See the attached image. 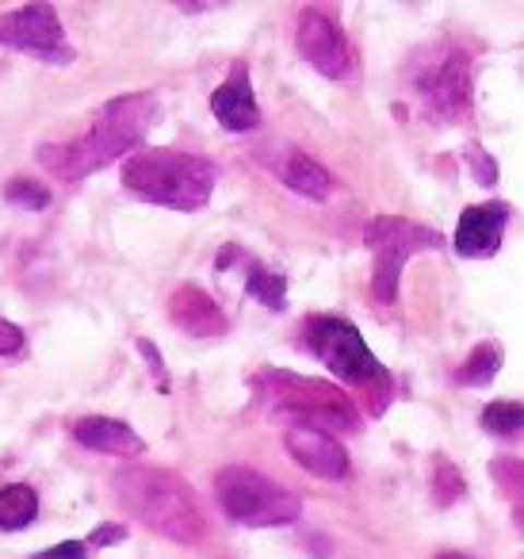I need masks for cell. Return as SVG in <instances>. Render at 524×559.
<instances>
[{
    "instance_id": "cell-25",
    "label": "cell",
    "mask_w": 524,
    "mask_h": 559,
    "mask_svg": "<svg viewBox=\"0 0 524 559\" xmlns=\"http://www.w3.org/2000/svg\"><path fill=\"white\" fill-rule=\"evenodd\" d=\"M123 528H119V525H104V528H96V533L93 536H88V540H85V548H93V544H119V540H123Z\"/></svg>"
},
{
    "instance_id": "cell-5",
    "label": "cell",
    "mask_w": 524,
    "mask_h": 559,
    "mask_svg": "<svg viewBox=\"0 0 524 559\" xmlns=\"http://www.w3.org/2000/svg\"><path fill=\"white\" fill-rule=\"evenodd\" d=\"M257 391L264 395V403H272L276 411H287L295 418L307 421V429H356V406L345 391H337L333 383L322 380H302V376L287 372H264L257 376Z\"/></svg>"
},
{
    "instance_id": "cell-1",
    "label": "cell",
    "mask_w": 524,
    "mask_h": 559,
    "mask_svg": "<svg viewBox=\"0 0 524 559\" xmlns=\"http://www.w3.org/2000/svg\"><path fill=\"white\" fill-rule=\"evenodd\" d=\"M157 116V100L150 93H127L100 108L81 139L73 142H50L39 146V165L62 180H85L111 165L116 157L131 154L142 139H146L150 123Z\"/></svg>"
},
{
    "instance_id": "cell-19",
    "label": "cell",
    "mask_w": 524,
    "mask_h": 559,
    "mask_svg": "<svg viewBox=\"0 0 524 559\" xmlns=\"http://www.w3.org/2000/svg\"><path fill=\"white\" fill-rule=\"evenodd\" d=\"M498 368H501L498 349H493V345H478V349L467 357V365L460 368V376H455V380H460L463 388H486V383L498 376Z\"/></svg>"
},
{
    "instance_id": "cell-15",
    "label": "cell",
    "mask_w": 524,
    "mask_h": 559,
    "mask_svg": "<svg viewBox=\"0 0 524 559\" xmlns=\"http://www.w3.org/2000/svg\"><path fill=\"white\" fill-rule=\"evenodd\" d=\"M73 437H78L85 449L108 452V456H142V452H146V441H142L127 421L104 418V414L73 421Z\"/></svg>"
},
{
    "instance_id": "cell-18",
    "label": "cell",
    "mask_w": 524,
    "mask_h": 559,
    "mask_svg": "<svg viewBox=\"0 0 524 559\" xmlns=\"http://www.w3.org/2000/svg\"><path fill=\"white\" fill-rule=\"evenodd\" d=\"M246 292L253 299H261L264 307L279 311V307H284V296H287V276L284 272H272V269H264V264L249 261L246 264Z\"/></svg>"
},
{
    "instance_id": "cell-14",
    "label": "cell",
    "mask_w": 524,
    "mask_h": 559,
    "mask_svg": "<svg viewBox=\"0 0 524 559\" xmlns=\"http://www.w3.org/2000/svg\"><path fill=\"white\" fill-rule=\"evenodd\" d=\"M169 319L184 330L188 337H218L226 334V314L218 311V304L200 288H177L169 299Z\"/></svg>"
},
{
    "instance_id": "cell-4",
    "label": "cell",
    "mask_w": 524,
    "mask_h": 559,
    "mask_svg": "<svg viewBox=\"0 0 524 559\" xmlns=\"http://www.w3.org/2000/svg\"><path fill=\"white\" fill-rule=\"evenodd\" d=\"M215 498L226 518L249 528L291 525L302 513V502L295 490H287L284 483L269 479V475L253 472V467H241V464H230L215 475Z\"/></svg>"
},
{
    "instance_id": "cell-13",
    "label": "cell",
    "mask_w": 524,
    "mask_h": 559,
    "mask_svg": "<svg viewBox=\"0 0 524 559\" xmlns=\"http://www.w3.org/2000/svg\"><path fill=\"white\" fill-rule=\"evenodd\" d=\"M211 111H215V119L226 127V131H253V127H261V108H257L253 81H249L246 62L234 66L230 78L215 88Z\"/></svg>"
},
{
    "instance_id": "cell-24",
    "label": "cell",
    "mask_w": 524,
    "mask_h": 559,
    "mask_svg": "<svg viewBox=\"0 0 524 559\" xmlns=\"http://www.w3.org/2000/svg\"><path fill=\"white\" fill-rule=\"evenodd\" d=\"M35 559H88V548H85V540H66L50 551H39Z\"/></svg>"
},
{
    "instance_id": "cell-16",
    "label": "cell",
    "mask_w": 524,
    "mask_h": 559,
    "mask_svg": "<svg viewBox=\"0 0 524 559\" xmlns=\"http://www.w3.org/2000/svg\"><path fill=\"white\" fill-rule=\"evenodd\" d=\"M272 169L279 173V180H284L291 192L307 195V200H330L333 177L314 162V157L302 154V150H295V146L279 150V157H272Z\"/></svg>"
},
{
    "instance_id": "cell-7",
    "label": "cell",
    "mask_w": 524,
    "mask_h": 559,
    "mask_svg": "<svg viewBox=\"0 0 524 559\" xmlns=\"http://www.w3.org/2000/svg\"><path fill=\"white\" fill-rule=\"evenodd\" d=\"M307 345L333 376L348 383H379L383 380V365L376 360V353L368 349V342L360 337V330L345 319H310L307 322Z\"/></svg>"
},
{
    "instance_id": "cell-2",
    "label": "cell",
    "mask_w": 524,
    "mask_h": 559,
    "mask_svg": "<svg viewBox=\"0 0 524 559\" xmlns=\"http://www.w3.org/2000/svg\"><path fill=\"white\" fill-rule=\"evenodd\" d=\"M116 498L134 521L157 536H169L177 544H200L207 536V518L195 506L192 490L180 475L162 467L131 464L116 472Z\"/></svg>"
},
{
    "instance_id": "cell-22",
    "label": "cell",
    "mask_w": 524,
    "mask_h": 559,
    "mask_svg": "<svg viewBox=\"0 0 524 559\" xmlns=\"http://www.w3.org/2000/svg\"><path fill=\"white\" fill-rule=\"evenodd\" d=\"M467 165H471V173L478 177V185H493V180H498V165L486 157L483 146H467Z\"/></svg>"
},
{
    "instance_id": "cell-3",
    "label": "cell",
    "mask_w": 524,
    "mask_h": 559,
    "mask_svg": "<svg viewBox=\"0 0 524 559\" xmlns=\"http://www.w3.org/2000/svg\"><path fill=\"white\" fill-rule=\"evenodd\" d=\"M123 185L139 200L172 211L207 207L218 185V169L200 154L184 150H139L123 162Z\"/></svg>"
},
{
    "instance_id": "cell-21",
    "label": "cell",
    "mask_w": 524,
    "mask_h": 559,
    "mask_svg": "<svg viewBox=\"0 0 524 559\" xmlns=\"http://www.w3.org/2000/svg\"><path fill=\"white\" fill-rule=\"evenodd\" d=\"M4 200L16 203V207H27V211L50 207L47 185H35V180H9V185H4Z\"/></svg>"
},
{
    "instance_id": "cell-6",
    "label": "cell",
    "mask_w": 524,
    "mask_h": 559,
    "mask_svg": "<svg viewBox=\"0 0 524 559\" xmlns=\"http://www.w3.org/2000/svg\"><path fill=\"white\" fill-rule=\"evenodd\" d=\"M364 241H368L371 257H376V280H371V292H376L379 304H394L398 296V276L402 264L414 253H429V249H440L444 238L429 226L406 223V218L394 215H376L364 230Z\"/></svg>"
},
{
    "instance_id": "cell-23",
    "label": "cell",
    "mask_w": 524,
    "mask_h": 559,
    "mask_svg": "<svg viewBox=\"0 0 524 559\" xmlns=\"http://www.w3.org/2000/svg\"><path fill=\"white\" fill-rule=\"evenodd\" d=\"M24 349V330L0 319V357H16Z\"/></svg>"
},
{
    "instance_id": "cell-17",
    "label": "cell",
    "mask_w": 524,
    "mask_h": 559,
    "mask_svg": "<svg viewBox=\"0 0 524 559\" xmlns=\"http://www.w3.org/2000/svg\"><path fill=\"white\" fill-rule=\"evenodd\" d=\"M39 513V495H35L27 483H9L0 487V528L4 533H16V528H27Z\"/></svg>"
},
{
    "instance_id": "cell-10",
    "label": "cell",
    "mask_w": 524,
    "mask_h": 559,
    "mask_svg": "<svg viewBox=\"0 0 524 559\" xmlns=\"http://www.w3.org/2000/svg\"><path fill=\"white\" fill-rule=\"evenodd\" d=\"M295 47L299 55L330 81H353L356 78V55L348 47L345 32L333 24L325 12L307 9L295 24Z\"/></svg>"
},
{
    "instance_id": "cell-12",
    "label": "cell",
    "mask_w": 524,
    "mask_h": 559,
    "mask_svg": "<svg viewBox=\"0 0 524 559\" xmlns=\"http://www.w3.org/2000/svg\"><path fill=\"white\" fill-rule=\"evenodd\" d=\"M509 226V207L501 200L478 203V207H467L460 215V226H455V253L460 257H493L501 246V234Z\"/></svg>"
},
{
    "instance_id": "cell-8",
    "label": "cell",
    "mask_w": 524,
    "mask_h": 559,
    "mask_svg": "<svg viewBox=\"0 0 524 559\" xmlns=\"http://www.w3.org/2000/svg\"><path fill=\"white\" fill-rule=\"evenodd\" d=\"M0 47L24 50V55H35L50 66L73 62V47L66 43L55 4H24L16 12H4L0 16Z\"/></svg>"
},
{
    "instance_id": "cell-9",
    "label": "cell",
    "mask_w": 524,
    "mask_h": 559,
    "mask_svg": "<svg viewBox=\"0 0 524 559\" xmlns=\"http://www.w3.org/2000/svg\"><path fill=\"white\" fill-rule=\"evenodd\" d=\"M417 96L432 119H460L471 104V58L463 50H440L417 70Z\"/></svg>"
},
{
    "instance_id": "cell-26",
    "label": "cell",
    "mask_w": 524,
    "mask_h": 559,
    "mask_svg": "<svg viewBox=\"0 0 524 559\" xmlns=\"http://www.w3.org/2000/svg\"><path fill=\"white\" fill-rule=\"evenodd\" d=\"M440 559H467V556H460V551H448V556H440Z\"/></svg>"
},
{
    "instance_id": "cell-20",
    "label": "cell",
    "mask_w": 524,
    "mask_h": 559,
    "mask_svg": "<svg viewBox=\"0 0 524 559\" xmlns=\"http://www.w3.org/2000/svg\"><path fill=\"white\" fill-rule=\"evenodd\" d=\"M483 429L493 437H516L521 433V403H513V399L490 403L483 411Z\"/></svg>"
},
{
    "instance_id": "cell-11",
    "label": "cell",
    "mask_w": 524,
    "mask_h": 559,
    "mask_svg": "<svg viewBox=\"0 0 524 559\" xmlns=\"http://www.w3.org/2000/svg\"><path fill=\"white\" fill-rule=\"evenodd\" d=\"M284 444L295 464H299L302 472L318 475V479H345L348 475V452L341 449V441L322 433V429L295 426V429H287Z\"/></svg>"
}]
</instances>
